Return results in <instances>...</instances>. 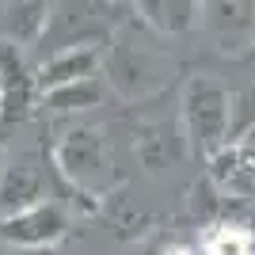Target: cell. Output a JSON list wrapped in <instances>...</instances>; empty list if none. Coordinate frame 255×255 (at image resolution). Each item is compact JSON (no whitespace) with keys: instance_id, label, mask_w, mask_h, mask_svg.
<instances>
[{"instance_id":"1","label":"cell","mask_w":255,"mask_h":255,"mask_svg":"<svg viewBox=\"0 0 255 255\" xmlns=\"http://www.w3.org/2000/svg\"><path fill=\"white\" fill-rule=\"evenodd\" d=\"M206 255H252V240L244 233H236V229H221V233L210 236Z\"/></svg>"}]
</instances>
